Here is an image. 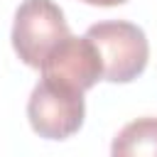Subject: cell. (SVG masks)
I'll return each mask as SVG.
<instances>
[{"label": "cell", "instance_id": "1", "mask_svg": "<svg viewBox=\"0 0 157 157\" xmlns=\"http://www.w3.org/2000/svg\"><path fill=\"white\" fill-rule=\"evenodd\" d=\"M86 37L96 44L103 64V78L110 83L135 81L150 59V44L142 27L128 20H105L86 29Z\"/></svg>", "mask_w": 157, "mask_h": 157}, {"label": "cell", "instance_id": "2", "mask_svg": "<svg viewBox=\"0 0 157 157\" xmlns=\"http://www.w3.org/2000/svg\"><path fill=\"white\" fill-rule=\"evenodd\" d=\"M69 25L54 0H22L12 22V49L22 64L39 69L47 54L66 37Z\"/></svg>", "mask_w": 157, "mask_h": 157}, {"label": "cell", "instance_id": "3", "mask_svg": "<svg viewBox=\"0 0 157 157\" xmlns=\"http://www.w3.org/2000/svg\"><path fill=\"white\" fill-rule=\"evenodd\" d=\"M27 118L32 130L44 140H66L81 130L86 118L83 93L42 78L27 101Z\"/></svg>", "mask_w": 157, "mask_h": 157}, {"label": "cell", "instance_id": "4", "mask_svg": "<svg viewBox=\"0 0 157 157\" xmlns=\"http://www.w3.org/2000/svg\"><path fill=\"white\" fill-rule=\"evenodd\" d=\"M42 78L61 83L74 91H88L103 78V64L96 44L83 37L66 34L42 61Z\"/></svg>", "mask_w": 157, "mask_h": 157}, {"label": "cell", "instance_id": "5", "mask_svg": "<svg viewBox=\"0 0 157 157\" xmlns=\"http://www.w3.org/2000/svg\"><path fill=\"white\" fill-rule=\"evenodd\" d=\"M110 152L115 157H157V118H137L128 123L115 135Z\"/></svg>", "mask_w": 157, "mask_h": 157}, {"label": "cell", "instance_id": "6", "mask_svg": "<svg viewBox=\"0 0 157 157\" xmlns=\"http://www.w3.org/2000/svg\"><path fill=\"white\" fill-rule=\"evenodd\" d=\"M86 5H98V7H113V5H123L128 0H81Z\"/></svg>", "mask_w": 157, "mask_h": 157}]
</instances>
